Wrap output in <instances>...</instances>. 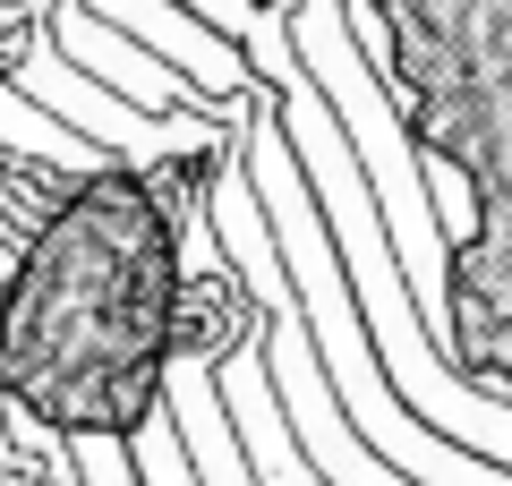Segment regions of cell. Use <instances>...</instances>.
<instances>
[{"label": "cell", "instance_id": "obj_1", "mask_svg": "<svg viewBox=\"0 0 512 486\" xmlns=\"http://www.w3.org/2000/svg\"><path fill=\"white\" fill-rule=\"evenodd\" d=\"M197 162H86L26 222L0 273V401L60 444L154 435L163 384L205 359V316L180 248V180Z\"/></svg>", "mask_w": 512, "mask_h": 486}, {"label": "cell", "instance_id": "obj_2", "mask_svg": "<svg viewBox=\"0 0 512 486\" xmlns=\"http://www.w3.org/2000/svg\"><path fill=\"white\" fill-rule=\"evenodd\" d=\"M384 35V86L427 162L461 171L470 231L444 256V350L512 410V0H359Z\"/></svg>", "mask_w": 512, "mask_h": 486}]
</instances>
